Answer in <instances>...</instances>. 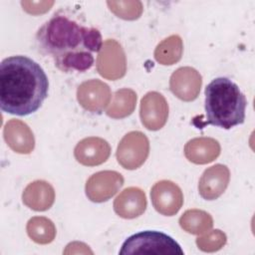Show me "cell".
I'll use <instances>...</instances> for the list:
<instances>
[{
	"label": "cell",
	"instance_id": "cell-6",
	"mask_svg": "<svg viewBox=\"0 0 255 255\" xmlns=\"http://www.w3.org/2000/svg\"><path fill=\"white\" fill-rule=\"evenodd\" d=\"M97 69L101 76L117 80L125 76L127 65L123 48L115 40H107L97 59Z\"/></svg>",
	"mask_w": 255,
	"mask_h": 255
},
{
	"label": "cell",
	"instance_id": "cell-17",
	"mask_svg": "<svg viewBox=\"0 0 255 255\" xmlns=\"http://www.w3.org/2000/svg\"><path fill=\"white\" fill-rule=\"evenodd\" d=\"M220 153V145L211 137H197L189 140L184 146L186 158L196 164L213 161Z\"/></svg>",
	"mask_w": 255,
	"mask_h": 255
},
{
	"label": "cell",
	"instance_id": "cell-21",
	"mask_svg": "<svg viewBox=\"0 0 255 255\" xmlns=\"http://www.w3.org/2000/svg\"><path fill=\"white\" fill-rule=\"evenodd\" d=\"M27 233L29 237L38 244H48L56 236V227L54 223L42 216L32 217L27 223Z\"/></svg>",
	"mask_w": 255,
	"mask_h": 255
},
{
	"label": "cell",
	"instance_id": "cell-12",
	"mask_svg": "<svg viewBox=\"0 0 255 255\" xmlns=\"http://www.w3.org/2000/svg\"><path fill=\"white\" fill-rule=\"evenodd\" d=\"M229 178L230 172L226 165L215 164L207 168L199 179V194L206 200L218 198L225 191Z\"/></svg>",
	"mask_w": 255,
	"mask_h": 255
},
{
	"label": "cell",
	"instance_id": "cell-10",
	"mask_svg": "<svg viewBox=\"0 0 255 255\" xmlns=\"http://www.w3.org/2000/svg\"><path fill=\"white\" fill-rule=\"evenodd\" d=\"M202 78L200 74L191 67L177 69L170 77L169 87L171 92L180 100L185 102L193 101L197 98Z\"/></svg>",
	"mask_w": 255,
	"mask_h": 255
},
{
	"label": "cell",
	"instance_id": "cell-2",
	"mask_svg": "<svg viewBox=\"0 0 255 255\" xmlns=\"http://www.w3.org/2000/svg\"><path fill=\"white\" fill-rule=\"evenodd\" d=\"M49 81L41 66L26 56H12L0 64V107L5 113L28 116L48 96Z\"/></svg>",
	"mask_w": 255,
	"mask_h": 255
},
{
	"label": "cell",
	"instance_id": "cell-13",
	"mask_svg": "<svg viewBox=\"0 0 255 255\" xmlns=\"http://www.w3.org/2000/svg\"><path fill=\"white\" fill-rule=\"evenodd\" d=\"M111 153V146L107 140L101 137H86L75 147L74 154L76 159L89 166H94L105 162Z\"/></svg>",
	"mask_w": 255,
	"mask_h": 255
},
{
	"label": "cell",
	"instance_id": "cell-20",
	"mask_svg": "<svg viewBox=\"0 0 255 255\" xmlns=\"http://www.w3.org/2000/svg\"><path fill=\"white\" fill-rule=\"evenodd\" d=\"M182 51L181 38L177 35H172L157 45L154 51V58L161 65H172L180 60Z\"/></svg>",
	"mask_w": 255,
	"mask_h": 255
},
{
	"label": "cell",
	"instance_id": "cell-4",
	"mask_svg": "<svg viewBox=\"0 0 255 255\" xmlns=\"http://www.w3.org/2000/svg\"><path fill=\"white\" fill-rule=\"evenodd\" d=\"M184 252L170 236L159 231H141L129 236L122 245L121 255H171Z\"/></svg>",
	"mask_w": 255,
	"mask_h": 255
},
{
	"label": "cell",
	"instance_id": "cell-11",
	"mask_svg": "<svg viewBox=\"0 0 255 255\" xmlns=\"http://www.w3.org/2000/svg\"><path fill=\"white\" fill-rule=\"evenodd\" d=\"M77 97L83 108L93 113H101L110 103L111 90L102 81L90 80L79 86Z\"/></svg>",
	"mask_w": 255,
	"mask_h": 255
},
{
	"label": "cell",
	"instance_id": "cell-16",
	"mask_svg": "<svg viewBox=\"0 0 255 255\" xmlns=\"http://www.w3.org/2000/svg\"><path fill=\"white\" fill-rule=\"evenodd\" d=\"M24 204L36 211L49 209L55 200V191L51 184L43 180H36L27 185L22 194Z\"/></svg>",
	"mask_w": 255,
	"mask_h": 255
},
{
	"label": "cell",
	"instance_id": "cell-22",
	"mask_svg": "<svg viewBox=\"0 0 255 255\" xmlns=\"http://www.w3.org/2000/svg\"><path fill=\"white\" fill-rule=\"evenodd\" d=\"M226 243V235L219 229L208 232L196 239V245L204 252H214L221 249Z\"/></svg>",
	"mask_w": 255,
	"mask_h": 255
},
{
	"label": "cell",
	"instance_id": "cell-7",
	"mask_svg": "<svg viewBox=\"0 0 255 255\" xmlns=\"http://www.w3.org/2000/svg\"><path fill=\"white\" fill-rule=\"evenodd\" d=\"M150 197L155 210L166 216H172L177 213L183 204L181 189L169 180L156 182L151 188Z\"/></svg>",
	"mask_w": 255,
	"mask_h": 255
},
{
	"label": "cell",
	"instance_id": "cell-15",
	"mask_svg": "<svg viewBox=\"0 0 255 255\" xmlns=\"http://www.w3.org/2000/svg\"><path fill=\"white\" fill-rule=\"evenodd\" d=\"M146 208V198L144 192L137 187L126 188L115 199V212L127 219L135 218L141 215Z\"/></svg>",
	"mask_w": 255,
	"mask_h": 255
},
{
	"label": "cell",
	"instance_id": "cell-1",
	"mask_svg": "<svg viewBox=\"0 0 255 255\" xmlns=\"http://www.w3.org/2000/svg\"><path fill=\"white\" fill-rule=\"evenodd\" d=\"M39 49L49 55L63 72H85L94 64V53L101 51L100 31L84 25L68 10L56 12L37 32Z\"/></svg>",
	"mask_w": 255,
	"mask_h": 255
},
{
	"label": "cell",
	"instance_id": "cell-9",
	"mask_svg": "<svg viewBox=\"0 0 255 255\" xmlns=\"http://www.w3.org/2000/svg\"><path fill=\"white\" fill-rule=\"evenodd\" d=\"M140 120L150 130L160 129L168 117V105L164 97L157 92L147 93L140 102Z\"/></svg>",
	"mask_w": 255,
	"mask_h": 255
},
{
	"label": "cell",
	"instance_id": "cell-19",
	"mask_svg": "<svg viewBox=\"0 0 255 255\" xmlns=\"http://www.w3.org/2000/svg\"><path fill=\"white\" fill-rule=\"evenodd\" d=\"M136 103V94L129 89H122L115 93L114 99L107 110V115L114 119H122L129 116Z\"/></svg>",
	"mask_w": 255,
	"mask_h": 255
},
{
	"label": "cell",
	"instance_id": "cell-3",
	"mask_svg": "<svg viewBox=\"0 0 255 255\" xmlns=\"http://www.w3.org/2000/svg\"><path fill=\"white\" fill-rule=\"evenodd\" d=\"M247 101L239 87L227 78H216L205 89L206 123L230 129L245 120Z\"/></svg>",
	"mask_w": 255,
	"mask_h": 255
},
{
	"label": "cell",
	"instance_id": "cell-5",
	"mask_svg": "<svg viewBox=\"0 0 255 255\" xmlns=\"http://www.w3.org/2000/svg\"><path fill=\"white\" fill-rule=\"evenodd\" d=\"M149 152L147 137L140 131H130L120 141L117 149L119 163L127 169L138 168Z\"/></svg>",
	"mask_w": 255,
	"mask_h": 255
},
{
	"label": "cell",
	"instance_id": "cell-8",
	"mask_svg": "<svg viewBox=\"0 0 255 255\" xmlns=\"http://www.w3.org/2000/svg\"><path fill=\"white\" fill-rule=\"evenodd\" d=\"M124 184V177L117 171L105 170L93 174L87 181L86 194L94 202H104L114 196Z\"/></svg>",
	"mask_w": 255,
	"mask_h": 255
},
{
	"label": "cell",
	"instance_id": "cell-18",
	"mask_svg": "<svg viewBox=\"0 0 255 255\" xmlns=\"http://www.w3.org/2000/svg\"><path fill=\"white\" fill-rule=\"evenodd\" d=\"M179 224L186 232L199 235L208 232L213 225V220L210 214L203 210L190 209L179 218Z\"/></svg>",
	"mask_w": 255,
	"mask_h": 255
},
{
	"label": "cell",
	"instance_id": "cell-14",
	"mask_svg": "<svg viewBox=\"0 0 255 255\" xmlns=\"http://www.w3.org/2000/svg\"><path fill=\"white\" fill-rule=\"evenodd\" d=\"M3 133L5 141L15 152L28 154L34 149V135L25 123L18 120H11L5 125Z\"/></svg>",
	"mask_w": 255,
	"mask_h": 255
}]
</instances>
